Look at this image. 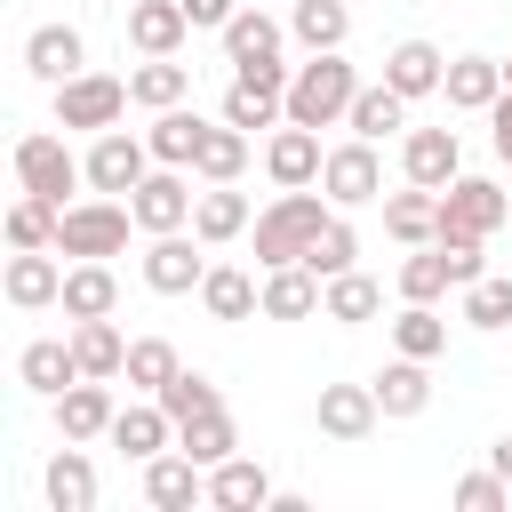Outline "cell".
I'll list each match as a JSON object with an SVG mask.
<instances>
[{
    "mask_svg": "<svg viewBox=\"0 0 512 512\" xmlns=\"http://www.w3.org/2000/svg\"><path fill=\"white\" fill-rule=\"evenodd\" d=\"M328 216H336V200H328V192H312V184L280 192V200L256 216V264H264V272H272V264H304Z\"/></svg>",
    "mask_w": 512,
    "mask_h": 512,
    "instance_id": "cell-1",
    "label": "cell"
},
{
    "mask_svg": "<svg viewBox=\"0 0 512 512\" xmlns=\"http://www.w3.org/2000/svg\"><path fill=\"white\" fill-rule=\"evenodd\" d=\"M352 96H360V72L344 64V48H320V56H304L296 80H288V120H296V128H344Z\"/></svg>",
    "mask_w": 512,
    "mask_h": 512,
    "instance_id": "cell-2",
    "label": "cell"
},
{
    "mask_svg": "<svg viewBox=\"0 0 512 512\" xmlns=\"http://www.w3.org/2000/svg\"><path fill=\"white\" fill-rule=\"evenodd\" d=\"M128 224H136V208L128 200H112V192H88V200H72L64 216H56V256H120L128 248Z\"/></svg>",
    "mask_w": 512,
    "mask_h": 512,
    "instance_id": "cell-3",
    "label": "cell"
},
{
    "mask_svg": "<svg viewBox=\"0 0 512 512\" xmlns=\"http://www.w3.org/2000/svg\"><path fill=\"white\" fill-rule=\"evenodd\" d=\"M512 224V192L496 176H456L440 192V240H488Z\"/></svg>",
    "mask_w": 512,
    "mask_h": 512,
    "instance_id": "cell-4",
    "label": "cell"
},
{
    "mask_svg": "<svg viewBox=\"0 0 512 512\" xmlns=\"http://www.w3.org/2000/svg\"><path fill=\"white\" fill-rule=\"evenodd\" d=\"M128 104H136V96H128L120 72H72V80H56V128H88V136H104V128H120Z\"/></svg>",
    "mask_w": 512,
    "mask_h": 512,
    "instance_id": "cell-5",
    "label": "cell"
},
{
    "mask_svg": "<svg viewBox=\"0 0 512 512\" xmlns=\"http://www.w3.org/2000/svg\"><path fill=\"white\" fill-rule=\"evenodd\" d=\"M16 184H24V192H40V200H56V208H72L64 192H80V184H88V160H72V144H64V136L32 128V136H16Z\"/></svg>",
    "mask_w": 512,
    "mask_h": 512,
    "instance_id": "cell-6",
    "label": "cell"
},
{
    "mask_svg": "<svg viewBox=\"0 0 512 512\" xmlns=\"http://www.w3.org/2000/svg\"><path fill=\"white\" fill-rule=\"evenodd\" d=\"M80 160H88V192H112V200H128V192L160 168V160H152V144H144V136H128V128H104Z\"/></svg>",
    "mask_w": 512,
    "mask_h": 512,
    "instance_id": "cell-7",
    "label": "cell"
},
{
    "mask_svg": "<svg viewBox=\"0 0 512 512\" xmlns=\"http://www.w3.org/2000/svg\"><path fill=\"white\" fill-rule=\"evenodd\" d=\"M200 248H208L200 232L192 240L184 232H152L144 240V288L152 296H200V280H208V256Z\"/></svg>",
    "mask_w": 512,
    "mask_h": 512,
    "instance_id": "cell-8",
    "label": "cell"
},
{
    "mask_svg": "<svg viewBox=\"0 0 512 512\" xmlns=\"http://www.w3.org/2000/svg\"><path fill=\"white\" fill-rule=\"evenodd\" d=\"M320 192H328L336 208H368V200H384V160H376V144H368V136L336 144L328 168H320Z\"/></svg>",
    "mask_w": 512,
    "mask_h": 512,
    "instance_id": "cell-9",
    "label": "cell"
},
{
    "mask_svg": "<svg viewBox=\"0 0 512 512\" xmlns=\"http://www.w3.org/2000/svg\"><path fill=\"white\" fill-rule=\"evenodd\" d=\"M192 168H152L136 192H128V208H136V232H184L192 224Z\"/></svg>",
    "mask_w": 512,
    "mask_h": 512,
    "instance_id": "cell-10",
    "label": "cell"
},
{
    "mask_svg": "<svg viewBox=\"0 0 512 512\" xmlns=\"http://www.w3.org/2000/svg\"><path fill=\"white\" fill-rule=\"evenodd\" d=\"M400 176L448 192V184L464 176V144H456V128H408V136H400Z\"/></svg>",
    "mask_w": 512,
    "mask_h": 512,
    "instance_id": "cell-11",
    "label": "cell"
},
{
    "mask_svg": "<svg viewBox=\"0 0 512 512\" xmlns=\"http://www.w3.org/2000/svg\"><path fill=\"white\" fill-rule=\"evenodd\" d=\"M312 424L328 432V440H368L376 424H384V408H376V384H320V400H312Z\"/></svg>",
    "mask_w": 512,
    "mask_h": 512,
    "instance_id": "cell-12",
    "label": "cell"
},
{
    "mask_svg": "<svg viewBox=\"0 0 512 512\" xmlns=\"http://www.w3.org/2000/svg\"><path fill=\"white\" fill-rule=\"evenodd\" d=\"M144 504H152V512H192V504H208V464H192L184 448H160V456L144 464Z\"/></svg>",
    "mask_w": 512,
    "mask_h": 512,
    "instance_id": "cell-13",
    "label": "cell"
},
{
    "mask_svg": "<svg viewBox=\"0 0 512 512\" xmlns=\"http://www.w3.org/2000/svg\"><path fill=\"white\" fill-rule=\"evenodd\" d=\"M264 168H272V184H280V192H296V184H320V168H328V152H320V128H296V120H280V128L264 136Z\"/></svg>",
    "mask_w": 512,
    "mask_h": 512,
    "instance_id": "cell-14",
    "label": "cell"
},
{
    "mask_svg": "<svg viewBox=\"0 0 512 512\" xmlns=\"http://www.w3.org/2000/svg\"><path fill=\"white\" fill-rule=\"evenodd\" d=\"M48 408H56V432H64V440H104V432H112V416H120L104 376H80V384H64Z\"/></svg>",
    "mask_w": 512,
    "mask_h": 512,
    "instance_id": "cell-15",
    "label": "cell"
},
{
    "mask_svg": "<svg viewBox=\"0 0 512 512\" xmlns=\"http://www.w3.org/2000/svg\"><path fill=\"white\" fill-rule=\"evenodd\" d=\"M40 496L48 512H96V464H88V440H64L40 472Z\"/></svg>",
    "mask_w": 512,
    "mask_h": 512,
    "instance_id": "cell-16",
    "label": "cell"
},
{
    "mask_svg": "<svg viewBox=\"0 0 512 512\" xmlns=\"http://www.w3.org/2000/svg\"><path fill=\"white\" fill-rule=\"evenodd\" d=\"M208 504L216 512H264V504H280V488L256 456H224V464H208Z\"/></svg>",
    "mask_w": 512,
    "mask_h": 512,
    "instance_id": "cell-17",
    "label": "cell"
},
{
    "mask_svg": "<svg viewBox=\"0 0 512 512\" xmlns=\"http://www.w3.org/2000/svg\"><path fill=\"white\" fill-rule=\"evenodd\" d=\"M224 56H232V72H248V64H288V24L264 16V8H240V16L224 24Z\"/></svg>",
    "mask_w": 512,
    "mask_h": 512,
    "instance_id": "cell-18",
    "label": "cell"
},
{
    "mask_svg": "<svg viewBox=\"0 0 512 512\" xmlns=\"http://www.w3.org/2000/svg\"><path fill=\"white\" fill-rule=\"evenodd\" d=\"M120 456H136V464H152L160 448H176V416L160 408V400H128L120 416H112V432H104Z\"/></svg>",
    "mask_w": 512,
    "mask_h": 512,
    "instance_id": "cell-19",
    "label": "cell"
},
{
    "mask_svg": "<svg viewBox=\"0 0 512 512\" xmlns=\"http://www.w3.org/2000/svg\"><path fill=\"white\" fill-rule=\"evenodd\" d=\"M184 32H192L184 0H128V48L136 56H176Z\"/></svg>",
    "mask_w": 512,
    "mask_h": 512,
    "instance_id": "cell-20",
    "label": "cell"
},
{
    "mask_svg": "<svg viewBox=\"0 0 512 512\" xmlns=\"http://www.w3.org/2000/svg\"><path fill=\"white\" fill-rule=\"evenodd\" d=\"M24 72L32 80H72V72H88V40H80V24H40L32 40H24Z\"/></svg>",
    "mask_w": 512,
    "mask_h": 512,
    "instance_id": "cell-21",
    "label": "cell"
},
{
    "mask_svg": "<svg viewBox=\"0 0 512 512\" xmlns=\"http://www.w3.org/2000/svg\"><path fill=\"white\" fill-rule=\"evenodd\" d=\"M16 384L40 392V400H56L64 384H80V352H72V336H40V344H24V352H16Z\"/></svg>",
    "mask_w": 512,
    "mask_h": 512,
    "instance_id": "cell-22",
    "label": "cell"
},
{
    "mask_svg": "<svg viewBox=\"0 0 512 512\" xmlns=\"http://www.w3.org/2000/svg\"><path fill=\"white\" fill-rule=\"evenodd\" d=\"M368 384H376V408H384V416H424V408H432V360L392 352Z\"/></svg>",
    "mask_w": 512,
    "mask_h": 512,
    "instance_id": "cell-23",
    "label": "cell"
},
{
    "mask_svg": "<svg viewBox=\"0 0 512 512\" xmlns=\"http://www.w3.org/2000/svg\"><path fill=\"white\" fill-rule=\"evenodd\" d=\"M56 296H64L56 248H16V256H8V304H16V312H40V304H56Z\"/></svg>",
    "mask_w": 512,
    "mask_h": 512,
    "instance_id": "cell-24",
    "label": "cell"
},
{
    "mask_svg": "<svg viewBox=\"0 0 512 512\" xmlns=\"http://www.w3.org/2000/svg\"><path fill=\"white\" fill-rule=\"evenodd\" d=\"M64 320H104L112 304H120V280H112V264L104 256H80V264H64Z\"/></svg>",
    "mask_w": 512,
    "mask_h": 512,
    "instance_id": "cell-25",
    "label": "cell"
},
{
    "mask_svg": "<svg viewBox=\"0 0 512 512\" xmlns=\"http://www.w3.org/2000/svg\"><path fill=\"white\" fill-rule=\"evenodd\" d=\"M320 296H328V280L312 264H272L264 272V320H312Z\"/></svg>",
    "mask_w": 512,
    "mask_h": 512,
    "instance_id": "cell-26",
    "label": "cell"
},
{
    "mask_svg": "<svg viewBox=\"0 0 512 512\" xmlns=\"http://www.w3.org/2000/svg\"><path fill=\"white\" fill-rule=\"evenodd\" d=\"M384 80L416 104V96H440V80H448V56L432 48V40H400V48H384Z\"/></svg>",
    "mask_w": 512,
    "mask_h": 512,
    "instance_id": "cell-27",
    "label": "cell"
},
{
    "mask_svg": "<svg viewBox=\"0 0 512 512\" xmlns=\"http://www.w3.org/2000/svg\"><path fill=\"white\" fill-rule=\"evenodd\" d=\"M448 112H488L504 96V64L496 56H448V80H440Z\"/></svg>",
    "mask_w": 512,
    "mask_h": 512,
    "instance_id": "cell-28",
    "label": "cell"
},
{
    "mask_svg": "<svg viewBox=\"0 0 512 512\" xmlns=\"http://www.w3.org/2000/svg\"><path fill=\"white\" fill-rule=\"evenodd\" d=\"M384 232H392L400 248H424V240H440V192H432V184L384 192Z\"/></svg>",
    "mask_w": 512,
    "mask_h": 512,
    "instance_id": "cell-29",
    "label": "cell"
},
{
    "mask_svg": "<svg viewBox=\"0 0 512 512\" xmlns=\"http://www.w3.org/2000/svg\"><path fill=\"white\" fill-rule=\"evenodd\" d=\"M448 288H464V280H456V256H448V240H424V248H408V264H400V304H440Z\"/></svg>",
    "mask_w": 512,
    "mask_h": 512,
    "instance_id": "cell-30",
    "label": "cell"
},
{
    "mask_svg": "<svg viewBox=\"0 0 512 512\" xmlns=\"http://www.w3.org/2000/svg\"><path fill=\"white\" fill-rule=\"evenodd\" d=\"M288 40H296L304 56L344 48V40H352V0H296V8H288Z\"/></svg>",
    "mask_w": 512,
    "mask_h": 512,
    "instance_id": "cell-31",
    "label": "cell"
},
{
    "mask_svg": "<svg viewBox=\"0 0 512 512\" xmlns=\"http://www.w3.org/2000/svg\"><path fill=\"white\" fill-rule=\"evenodd\" d=\"M344 128H352V136H368V144H384V136H400V128H408V96H400L392 80H368V88L352 96Z\"/></svg>",
    "mask_w": 512,
    "mask_h": 512,
    "instance_id": "cell-32",
    "label": "cell"
},
{
    "mask_svg": "<svg viewBox=\"0 0 512 512\" xmlns=\"http://www.w3.org/2000/svg\"><path fill=\"white\" fill-rule=\"evenodd\" d=\"M240 168H248V128H232V120L216 112L208 136H200V152H192V176H200V184H240Z\"/></svg>",
    "mask_w": 512,
    "mask_h": 512,
    "instance_id": "cell-33",
    "label": "cell"
},
{
    "mask_svg": "<svg viewBox=\"0 0 512 512\" xmlns=\"http://www.w3.org/2000/svg\"><path fill=\"white\" fill-rule=\"evenodd\" d=\"M256 216H248V192H232V184H200V200H192V232L208 240V248H224V240H240Z\"/></svg>",
    "mask_w": 512,
    "mask_h": 512,
    "instance_id": "cell-34",
    "label": "cell"
},
{
    "mask_svg": "<svg viewBox=\"0 0 512 512\" xmlns=\"http://www.w3.org/2000/svg\"><path fill=\"white\" fill-rule=\"evenodd\" d=\"M200 312H208V320H256V312H264V288H256L240 264H208V280H200Z\"/></svg>",
    "mask_w": 512,
    "mask_h": 512,
    "instance_id": "cell-35",
    "label": "cell"
},
{
    "mask_svg": "<svg viewBox=\"0 0 512 512\" xmlns=\"http://www.w3.org/2000/svg\"><path fill=\"white\" fill-rule=\"evenodd\" d=\"M128 96H136L144 112H168V104L192 96V64H176V56H144V64H128Z\"/></svg>",
    "mask_w": 512,
    "mask_h": 512,
    "instance_id": "cell-36",
    "label": "cell"
},
{
    "mask_svg": "<svg viewBox=\"0 0 512 512\" xmlns=\"http://www.w3.org/2000/svg\"><path fill=\"white\" fill-rule=\"evenodd\" d=\"M200 136H208V120H200V112H184V104L152 112V128H144V144H152V160H160V168H192Z\"/></svg>",
    "mask_w": 512,
    "mask_h": 512,
    "instance_id": "cell-37",
    "label": "cell"
},
{
    "mask_svg": "<svg viewBox=\"0 0 512 512\" xmlns=\"http://www.w3.org/2000/svg\"><path fill=\"white\" fill-rule=\"evenodd\" d=\"M376 312H384V288H376L360 264H352V272H336V280H328V296H320V320H336V328H368Z\"/></svg>",
    "mask_w": 512,
    "mask_h": 512,
    "instance_id": "cell-38",
    "label": "cell"
},
{
    "mask_svg": "<svg viewBox=\"0 0 512 512\" xmlns=\"http://www.w3.org/2000/svg\"><path fill=\"white\" fill-rule=\"evenodd\" d=\"M72 352H80V376H104V384L128 368V336L112 328V312L104 320H72Z\"/></svg>",
    "mask_w": 512,
    "mask_h": 512,
    "instance_id": "cell-39",
    "label": "cell"
},
{
    "mask_svg": "<svg viewBox=\"0 0 512 512\" xmlns=\"http://www.w3.org/2000/svg\"><path fill=\"white\" fill-rule=\"evenodd\" d=\"M392 352H408V360H440V352H448V320H440V304H400V312H392Z\"/></svg>",
    "mask_w": 512,
    "mask_h": 512,
    "instance_id": "cell-40",
    "label": "cell"
},
{
    "mask_svg": "<svg viewBox=\"0 0 512 512\" xmlns=\"http://www.w3.org/2000/svg\"><path fill=\"white\" fill-rule=\"evenodd\" d=\"M152 400H160V408H168V416H176V432H184V424H200V416H216V408H224V392H216V384H208V376H200V368H176V376H168V384H160V392H152Z\"/></svg>",
    "mask_w": 512,
    "mask_h": 512,
    "instance_id": "cell-41",
    "label": "cell"
},
{
    "mask_svg": "<svg viewBox=\"0 0 512 512\" xmlns=\"http://www.w3.org/2000/svg\"><path fill=\"white\" fill-rule=\"evenodd\" d=\"M224 120L248 128V136H256V128H280V120H288V96H280V88H256V80H232V88H224Z\"/></svg>",
    "mask_w": 512,
    "mask_h": 512,
    "instance_id": "cell-42",
    "label": "cell"
},
{
    "mask_svg": "<svg viewBox=\"0 0 512 512\" xmlns=\"http://www.w3.org/2000/svg\"><path fill=\"white\" fill-rule=\"evenodd\" d=\"M56 200H40V192H24L16 208H8V248H56Z\"/></svg>",
    "mask_w": 512,
    "mask_h": 512,
    "instance_id": "cell-43",
    "label": "cell"
},
{
    "mask_svg": "<svg viewBox=\"0 0 512 512\" xmlns=\"http://www.w3.org/2000/svg\"><path fill=\"white\" fill-rule=\"evenodd\" d=\"M304 264H312L320 280H336V272H352V264H360V232L344 224V208L320 224V240H312V256H304Z\"/></svg>",
    "mask_w": 512,
    "mask_h": 512,
    "instance_id": "cell-44",
    "label": "cell"
},
{
    "mask_svg": "<svg viewBox=\"0 0 512 512\" xmlns=\"http://www.w3.org/2000/svg\"><path fill=\"white\" fill-rule=\"evenodd\" d=\"M176 368H184V360H176V344H168V336H136V344H128V368H120V376H128L136 392H160V384H168Z\"/></svg>",
    "mask_w": 512,
    "mask_h": 512,
    "instance_id": "cell-45",
    "label": "cell"
},
{
    "mask_svg": "<svg viewBox=\"0 0 512 512\" xmlns=\"http://www.w3.org/2000/svg\"><path fill=\"white\" fill-rule=\"evenodd\" d=\"M176 448H184L192 464H224V456H240V432H232V416L216 408V416H200V424H184V432H176Z\"/></svg>",
    "mask_w": 512,
    "mask_h": 512,
    "instance_id": "cell-46",
    "label": "cell"
},
{
    "mask_svg": "<svg viewBox=\"0 0 512 512\" xmlns=\"http://www.w3.org/2000/svg\"><path fill=\"white\" fill-rule=\"evenodd\" d=\"M464 328H512V280L480 272V280L464 288Z\"/></svg>",
    "mask_w": 512,
    "mask_h": 512,
    "instance_id": "cell-47",
    "label": "cell"
},
{
    "mask_svg": "<svg viewBox=\"0 0 512 512\" xmlns=\"http://www.w3.org/2000/svg\"><path fill=\"white\" fill-rule=\"evenodd\" d=\"M456 504H464V512H504V504H512V480H504L496 464H488V472H464V480H456Z\"/></svg>",
    "mask_w": 512,
    "mask_h": 512,
    "instance_id": "cell-48",
    "label": "cell"
},
{
    "mask_svg": "<svg viewBox=\"0 0 512 512\" xmlns=\"http://www.w3.org/2000/svg\"><path fill=\"white\" fill-rule=\"evenodd\" d=\"M184 16H192V32H224L240 16V0H184Z\"/></svg>",
    "mask_w": 512,
    "mask_h": 512,
    "instance_id": "cell-49",
    "label": "cell"
},
{
    "mask_svg": "<svg viewBox=\"0 0 512 512\" xmlns=\"http://www.w3.org/2000/svg\"><path fill=\"white\" fill-rule=\"evenodd\" d=\"M488 144H496V160L512 168V88H504V96L488 104Z\"/></svg>",
    "mask_w": 512,
    "mask_h": 512,
    "instance_id": "cell-50",
    "label": "cell"
},
{
    "mask_svg": "<svg viewBox=\"0 0 512 512\" xmlns=\"http://www.w3.org/2000/svg\"><path fill=\"white\" fill-rule=\"evenodd\" d=\"M488 464H496V472H504V480H512V432H504V440H496V448H488Z\"/></svg>",
    "mask_w": 512,
    "mask_h": 512,
    "instance_id": "cell-51",
    "label": "cell"
},
{
    "mask_svg": "<svg viewBox=\"0 0 512 512\" xmlns=\"http://www.w3.org/2000/svg\"><path fill=\"white\" fill-rule=\"evenodd\" d=\"M504 88H512V64H504Z\"/></svg>",
    "mask_w": 512,
    "mask_h": 512,
    "instance_id": "cell-52",
    "label": "cell"
}]
</instances>
